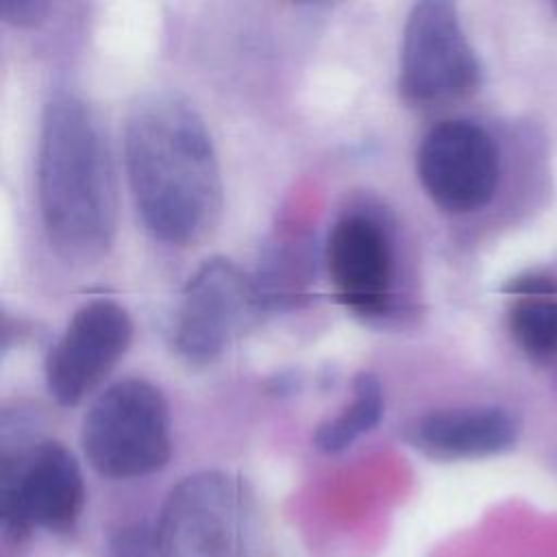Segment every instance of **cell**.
Listing matches in <instances>:
<instances>
[{
    "instance_id": "obj_8",
    "label": "cell",
    "mask_w": 557,
    "mask_h": 557,
    "mask_svg": "<svg viewBox=\"0 0 557 557\" xmlns=\"http://www.w3.org/2000/svg\"><path fill=\"white\" fill-rule=\"evenodd\" d=\"M416 174L440 209L472 213L496 194L500 152L490 131L474 120H442L418 146Z\"/></svg>"
},
{
    "instance_id": "obj_11",
    "label": "cell",
    "mask_w": 557,
    "mask_h": 557,
    "mask_svg": "<svg viewBox=\"0 0 557 557\" xmlns=\"http://www.w3.org/2000/svg\"><path fill=\"white\" fill-rule=\"evenodd\" d=\"M403 437L433 459H481L516 444L518 420L498 405L442 407L407 424Z\"/></svg>"
},
{
    "instance_id": "obj_6",
    "label": "cell",
    "mask_w": 557,
    "mask_h": 557,
    "mask_svg": "<svg viewBox=\"0 0 557 557\" xmlns=\"http://www.w3.org/2000/svg\"><path fill=\"white\" fill-rule=\"evenodd\" d=\"M481 83V63L466 37L457 7L446 0L416 2L400 46L398 89L407 102L431 104L463 98Z\"/></svg>"
},
{
    "instance_id": "obj_15",
    "label": "cell",
    "mask_w": 557,
    "mask_h": 557,
    "mask_svg": "<svg viewBox=\"0 0 557 557\" xmlns=\"http://www.w3.org/2000/svg\"><path fill=\"white\" fill-rule=\"evenodd\" d=\"M104 557H159L157 529L144 522L117 529L107 542Z\"/></svg>"
},
{
    "instance_id": "obj_7",
    "label": "cell",
    "mask_w": 557,
    "mask_h": 557,
    "mask_svg": "<svg viewBox=\"0 0 557 557\" xmlns=\"http://www.w3.org/2000/svg\"><path fill=\"white\" fill-rule=\"evenodd\" d=\"M259 311L252 276L226 257H211L181 292L172 320V346L189 363L213 361Z\"/></svg>"
},
{
    "instance_id": "obj_13",
    "label": "cell",
    "mask_w": 557,
    "mask_h": 557,
    "mask_svg": "<svg viewBox=\"0 0 557 557\" xmlns=\"http://www.w3.org/2000/svg\"><path fill=\"white\" fill-rule=\"evenodd\" d=\"M385 411V396L376 374L359 372L352 379V400L335 418L324 420L315 433L313 444L322 453L335 455L346 450L363 433L372 431Z\"/></svg>"
},
{
    "instance_id": "obj_17",
    "label": "cell",
    "mask_w": 557,
    "mask_h": 557,
    "mask_svg": "<svg viewBox=\"0 0 557 557\" xmlns=\"http://www.w3.org/2000/svg\"><path fill=\"white\" fill-rule=\"evenodd\" d=\"M553 9H555V11H557V2H555V4H553Z\"/></svg>"
},
{
    "instance_id": "obj_12",
    "label": "cell",
    "mask_w": 557,
    "mask_h": 557,
    "mask_svg": "<svg viewBox=\"0 0 557 557\" xmlns=\"http://www.w3.org/2000/svg\"><path fill=\"white\" fill-rule=\"evenodd\" d=\"M313 274L311 242L302 235H283L270 244L252 276L261 309L298 305L307 296Z\"/></svg>"
},
{
    "instance_id": "obj_10",
    "label": "cell",
    "mask_w": 557,
    "mask_h": 557,
    "mask_svg": "<svg viewBox=\"0 0 557 557\" xmlns=\"http://www.w3.org/2000/svg\"><path fill=\"white\" fill-rule=\"evenodd\" d=\"M324 261L335 298L361 318L389 313L394 298V246L379 220L352 211L331 228Z\"/></svg>"
},
{
    "instance_id": "obj_5",
    "label": "cell",
    "mask_w": 557,
    "mask_h": 557,
    "mask_svg": "<svg viewBox=\"0 0 557 557\" xmlns=\"http://www.w3.org/2000/svg\"><path fill=\"white\" fill-rule=\"evenodd\" d=\"M85 505V483L74 455L54 440L2 448L0 520L11 540L33 529L67 531Z\"/></svg>"
},
{
    "instance_id": "obj_3",
    "label": "cell",
    "mask_w": 557,
    "mask_h": 557,
    "mask_svg": "<svg viewBox=\"0 0 557 557\" xmlns=\"http://www.w3.org/2000/svg\"><path fill=\"white\" fill-rule=\"evenodd\" d=\"M81 444L91 468L109 479L161 470L172 455L163 392L135 376L109 385L83 418Z\"/></svg>"
},
{
    "instance_id": "obj_16",
    "label": "cell",
    "mask_w": 557,
    "mask_h": 557,
    "mask_svg": "<svg viewBox=\"0 0 557 557\" xmlns=\"http://www.w3.org/2000/svg\"><path fill=\"white\" fill-rule=\"evenodd\" d=\"M48 11V2L41 0H4L0 13L11 24H33Z\"/></svg>"
},
{
    "instance_id": "obj_1",
    "label": "cell",
    "mask_w": 557,
    "mask_h": 557,
    "mask_svg": "<svg viewBox=\"0 0 557 557\" xmlns=\"http://www.w3.org/2000/svg\"><path fill=\"white\" fill-rule=\"evenodd\" d=\"M124 163L137 213L157 239L189 246L211 233L222 176L211 133L189 100L144 94L124 124Z\"/></svg>"
},
{
    "instance_id": "obj_2",
    "label": "cell",
    "mask_w": 557,
    "mask_h": 557,
    "mask_svg": "<svg viewBox=\"0 0 557 557\" xmlns=\"http://www.w3.org/2000/svg\"><path fill=\"white\" fill-rule=\"evenodd\" d=\"M37 200L46 237L67 261L100 259L115 235L117 187L104 131L78 96L54 94L41 115Z\"/></svg>"
},
{
    "instance_id": "obj_4",
    "label": "cell",
    "mask_w": 557,
    "mask_h": 557,
    "mask_svg": "<svg viewBox=\"0 0 557 557\" xmlns=\"http://www.w3.org/2000/svg\"><path fill=\"white\" fill-rule=\"evenodd\" d=\"M154 529L159 557H252L255 500L239 476L202 470L172 487Z\"/></svg>"
},
{
    "instance_id": "obj_14",
    "label": "cell",
    "mask_w": 557,
    "mask_h": 557,
    "mask_svg": "<svg viewBox=\"0 0 557 557\" xmlns=\"http://www.w3.org/2000/svg\"><path fill=\"white\" fill-rule=\"evenodd\" d=\"M507 322L516 346L531 361L544 363L557 355V294L513 296Z\"/></svg>"
},
{
    "instance_id": "obj_9",
    "label": "cell",
    "mask_w": 557,
    "mask_h": 557,
    "mask_svg": "<svg viewBox=\"0 0 557 557\" xmlns=\"http://www.w3.org/2000/svg\"><path fill=\"white\" fill-rule=\"evenodd\" d=\"M133 339L122 305L94 298L81 305L44 359L48 394L63 407L81 403L120 361Z\"/></svg>"
}]
</instances>
